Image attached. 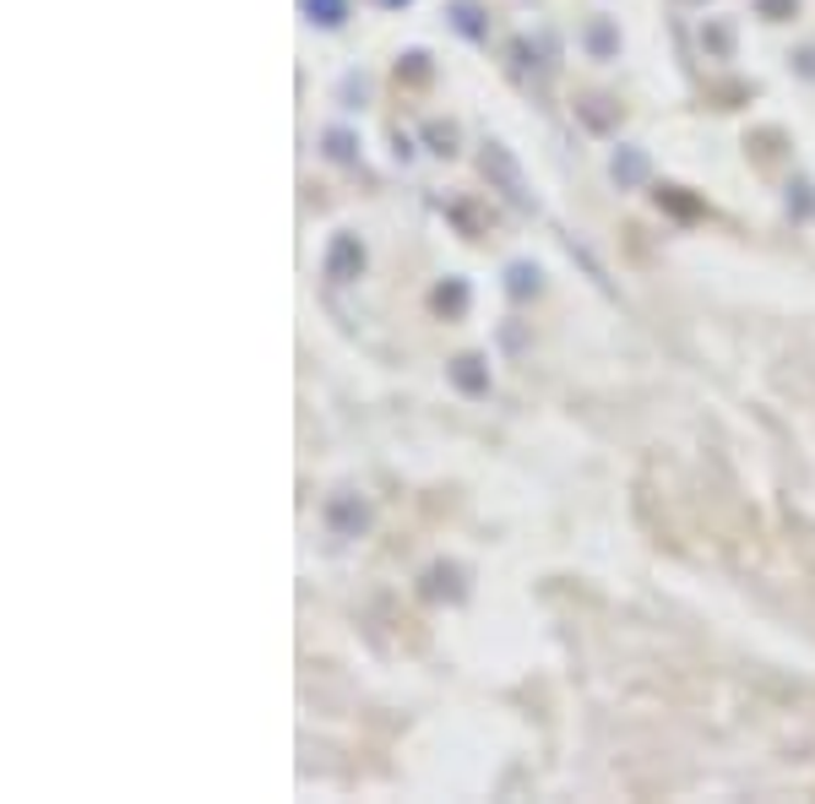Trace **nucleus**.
I'll list each match as a JSON object with an SVG mask.
<instances>
[{
	"mask_svg": "<svg viewBox=\"0 0 815 804\" xmlns=\"http://www.w3.org/2000/svg\"><path fill=\"white\" fill-rule=\"evenodd\" d=\"M322 11H326V22H337V0H322Z\"/></svg>",
	"mask_w": 815,
	"mask_h": 804,
	"instance_id": "nucleus-1",
	"label": "nucleus"
}]
</instances>
